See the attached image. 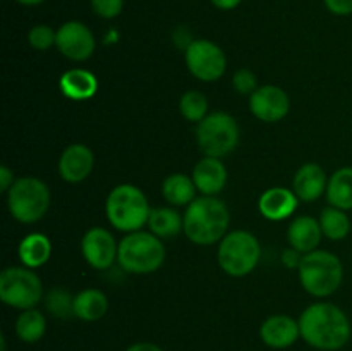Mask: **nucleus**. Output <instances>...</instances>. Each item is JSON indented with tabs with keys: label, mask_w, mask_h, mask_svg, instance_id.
Returning a JSON list of instances; mask_svg holds the SVG:
<instances>
[{
	"label": "nucleus",
	"mask_w": 352,
	"mask_h": 351,
	"mask_svg": "<svg viewBox=\"0 0 352 351\" xmlns=\"http://www.w3.org/2000/svg\"><path fill=\"white\" fill-rule=\"evenodd\" d=\"M301 337L320 351H337L351 339V322L342 308L329 301L309 305L299 317Z\"/></svg>",
	"instance_id": "nucleus-1"
},
{
	"label": "nucleus",
	"mask_w": 352,
	"mask_h": 351,
	"mask_svg": "<svg viewBox=\"0 0 352 351\" xmlns=\"http://www.w3.org/2000/svg\"><path fill=\"white\" fill-rule=\"evenodd\" d=\"M230 226V212L217 196H199L184 212V234L199 246H208L223 240Z\"/></svg>",
	"instance_id": "nucleus-2"
},
{
	"label": "nucleus",
	"mask_w": 352,
	"mask_h": 351,
	"mask_svg": "<svg viewBox=\"0 0 352 351\" xmlns=\"http://www.w3.org/2000/svg\"><path fill=\"white\" fill-rule=\"evenodd\" d=\"M105 213L112 227L122 233L141 231L150 219L151 206L146 195L134 184H119L109 193Z\"/></svg>",
	"instance_id": "nucleus-3"
},
{
	"label": "nucleus",
	"mask_w": 352,
	"mask_h": 351,
	"mask_svg": "<svg viewBox=\"0 0 352 351\" xmlns=\"http://www.w3.org/2000/svg\"><path fill=\"white\" fill-rule=\"evenodd\" d=\"M298 272L305 291L315 298L333 295L344 281L342 262L336 253L327 250H315L302 255Z\"/></svg>",
	"instance_id": "nucleus-4"
},
{
	"label": "nucleus",
	"mask_w": 352,
	"mask_h": 351,
	"mask_svg": "<svg viewBox=\"0 0 352 351\" xmlns=\"http://www.w3.org/2000/svg\"><path fill=\"white\" fill-rule=\"evenodd\" d=\"M165 255L160 237L146 231H134L119 241L117 262L129 274L144 275L157 272L164 265Z\"/></svg>",
	"instance_id": "nucleus-5"
},
{
	"label": "nucleus",
	"mask_w": 352,
	"mask_h": 351,
	"mask_svg": "<svg viewBox=\"0 0 352 351\" xmlns=\"http://www.w3.org/2000/svg\"><path fill=\"white\" fill-rule=\"evenodd\" d=\"M219 265L230 277H244L260 264L261 244L248 231H230L219 244Z\"/></svg>",
	"instance_id": "nucleus-6"
},
{
	"label": "nucleus",
	"mask_w": 352,
	"mask_h": 351,
	"mask_svg": "<svg viewBox=\"0 0 352 351\" xmlns=\"http://www.w3.org/2000/svg\"><path fill=\"white\" fill-rule=\"evenodd\" d=\"M50 189L34 176L16 179L7 191V206L17 222L34 224L45 217L50 206Z\"/></svg>",
	"instance_id": "nucleus-7"
},
{
	"label": "nucleus",
	"mask_w": 352,
	"mask_h": 351,
	"mask_svg": "<svg viewBox=\"0 0 352 351\" xmlns=\"http://www.w3.org/2000/svg\"><path fill=\"white\" fill-rule=\"evenodd\" d=\"M237 120L227 112H212L198 123L196 141L205 157L222 158L232 153L239 143Z\"/></svg>",
	"instance_id": "nucleus-8"
},
{
	"label": "nucleus",
	"mask_w": 352,
	"mask_h": 351,
	"mask_svg": "<svg viewBox=\"0 0 352 351\" xmlns=\"http://www.w3.org/2000/svg\"><path fill=\"white\" fill-rule=\"evenodd\" d=\"M43 298V284L33 268L7 267L0 274V299L17 310L34 308Z\"/></svg>",
	"instance_id": "nucleus-9"
},
{
	"label": "nucleus",
	"mask_w": 352,
	"mask_h": 351,
	"mask_svg": "<svg viewBox=\"0 0 352 351\" xmlns=\"http://www.w3.org/2000/svg\"><path fill=\"white\" fill-rule=\"evenodd\" d=\"M188 71L203 83H215L226 74L227 57L222 48L210 40H195L184 52Z\"/></svg>",
	"instance_id": "nucleus-10"
},
{
	"label": "nucleus",
	"mask_w": 352,
	"mask_h": 351,
	"mask_svg": "<svg viewBox=\"0 0 352 351\" xmlns=\"http://www.w3.org/2000/svg\"><path fill=\"white\" fill-rule=\"evenodd\" d=\"M55 47L69 61L85 62L95 52L96 40L93 31L85 23H81V21H67L57 30Z\"/></svg>",
	"instance_id": "nucleus-11"
},
{
	"label": "nucleus",
	"mask_w": 352,
	"mask_h": 351,
	"mask_svg": "<svg viewBox=\"0 0 352 351\" xmlns=\"http://www.w3.org/2000/svg\"><path fill=\"white\" fill-rule=\"evenodd\" d=\"M81 251L85 260L96 270H105L117 262L119 243L105 227H91L81 240Z\"/></svg>",
	"instance_id": "nucleus-12"
},
{
	"label": "nucleus",
	"mask_w": 352,
	"mask_h": 351,
	"mask_svg": "<svg viewBox=\"0 0 352 351\" xmlns=\"http://www.w3.org/2000/svg\"><path fill=\"white\" fill-rule=\"evenodd\" d=\"M250 110L263 123H278L291 110V98L280 86H258L256 92L250 96Z\"/></svg>",
	"instance_id": "nucleus-13"
},
{
	"label": "nucleus",
	"mask_w": 352,
	"mask_h": 351,
	"mask_svg": "<svg viewBox=\"0 0 352 351\" xmlns=\"http://www.w3.org/2000/svg\"><path fill=\"white\" fill-rule=\"evenodd\" d=\"M95 167V155L86 145H69L58 158V174L65 182H81L88 178Z\"/></svg>",
	"instance_id": "nucleus-14"
},
{
	"label": "nucleus",
	"mask_w": 352,
	"mask_h": 351,
	"mask_svg": "<svg viewBox=\"0 0 352 351\" xmlns=\"http://www.w3.org/2000/svg\"><path fill=\"white\" fill-rule=\"evenodd\" d=\"M260 337L272 350H285L301 337L299 320L289 315H272L261 323Z\"/></svg>",
	"instance_id": "nucleus-15"
},
{
	"label": "nucleus",
	"mask_w": 352,
	"mask_h": 351,
	"mask_svg": "<svg viewBox=\"0 0 352 351\" xmlns=\"http://www.w3.org/2000/svg\"><path fill=\"white\" fill-rule=\"evenodd\" d=\"M191 178L203 196H217L227 184V169L222 158L203 157L192 167Z\"/></svg>",
	"instance_id": "nucleus-16"
},
{
	"label": "nucleus",
	"mask_w": 352,
	"mask_h": 351,
	"mask_svg": "<svg viewBox=\"0 0 352 351\" xmlns=\"http://www.w3.org/2000/svg\"><path fill=\"white\" fill-rule=\"evenodd\" d=\"M299 198L294 191L284 188V186H275L267 189L260 196L258 209L261 215L268 220H285L291 217L298 209Z\"/></svg>",
	"instance_id": "nucleus-17"
},
{
	"label": "nucleus",
	"mask_w": 352,
	"mask_h": 351,
	"mask_svg": "<svg viewBox=\"0 0 352 351\" xmlns=\"http://www.w3.org/2000/svg\"><path fill=\"white\" fill-rule=\"evenodd\" d=\"M58 88L60 93L69 100L74 102H82L89 100L98 92V79L91 71L74 67L65 71L58 79Z\"/></svg>",
	"instance_id": "nucleus-18"
},
{
	"label": "nucleus",
	"mask_w": 352,
	"mask_h": 351,
	"mask_svg": "<svg viewBox=\"0 0 352 351\" xmlns=\"http://www.w3.org/2000/svg\"><path fill=\"white\" fill-rule=\"evenodd\" d=\"M292 186H294V193L298 195L299 200L315 202L323 193H327L329 178H327L325 171L318 164L309 162V164L301 165L298 169Z\"/></svg>",
	"instance_id": "nucleus-19"
},
{
	"label": "nucleus",
	"mask_w": 352,
	"mask_h": 351,
	"mask_svg": "<svg viewBox=\"0 0 352 351\" xmlns=\"http://www.w3.org/2000/svg\"><path fill=\"white\" fill-rule=\"evenodd\" d=\"M322 227L320 222L311 215H299L289 224L287 240L291 248L301 251L302 255L311 253L318 248L322 241Z\"/></svg>",
	"instance_id": "nucleus-20"
},
{
	"label": "nucleus",
	"mask_w": 352,
	"mask_h": 351,
	"mask_svg": "<svg viewBox=\"0 0 352 351\" xmlns=\"http://www.w3.org/2000/svg\"><path fill=\"white\" fill-rule=\"evenodd\" d=\"M74 317L85 322H96L103 319L109 312V298L103 291L95 288L82 289L81 292L74 296Z\"/></svg>",
	"instance_id": "nucleus-21"
},
{
	"label": "nucleus",
	"mask_w": 352,
	"mask_h": 351,
	"mask_svg": "<svg viewBox=\"0 0 352 351\" xmlns=\"http://www.w3.org/2000/svg\"><path fill=\"white\" fill-rule=\"evenodd\" d=\"M17 253H19V258L24 267L38 268L47 264L48 258H50L52 243L45 234L31 233L23 237Z\"/></svg>",
	"instance_id": "nucleus-22"
},
{
	"label": "nucleus",
	"mask_w": 352,
	"mask_h": 351,
	"mask_svg": "<svg viewBox=\"0 0 352 351\" xmlns=\"http://www.w3.org/2000/svg\"><path fill=\"white\" fill-rule=\"evenodd\" d=\"M148 227L150 233L155 236L162 237H174L181 231H184V215L170 206H158L151 209L150 219H148Z\"/></svg>",
	"instance_id": "nucleus-23"
},
{
	"label": "nucleus",
	"mask_w": 352,
	"mask_h": 351,
	"mask_svg": "<svg viewBox=\"0 0 352 351\" xmlns=\"http://www.w3.org/2000/svg\"><path fill=\"white\" fill-rule=\"evenodd\" d=\"M196 184L186 174H170L162 184V195L172 206H188L196 198Z\"/></svg>",
	"instance_id": "nucleus-24"
},
{
	"label": "nucleus",
	"mask_w": 352,
	"mask_h": 351,
	"mask_svg": "<svg viewBox=\"0 0 352 351\" xmlns=\"http://www.w3.org/2000/svg\"><path fill=\"white\" fill-rule=\"evenodd\" d=\"M327 200L337 209L352 210V167H342L330 176Z\"/></svg>",
	"instance_id": "nucleus-25"
},
{
	"label": "nucleus",
	"mask_w": 352,
	"mask_h": 351,
	"mask_svg": "<svg viewBox=\"0 0 352 351\" xmlns=\"http://www.w3.org/2000/svg\"><path fill=\"white\" fill-rule=\"evenodd\" d=\"M14 330H16V336L19 337L23 343L34 344L45 336V332H47V319H45L43 313L36 308L23 310V312L19 313V317L16 319Z\"/></svg>",
	"instance_id": "nucleus-26"
},
{
	"label": "nucleus",
	"mask_w": 352,
	"mask_h": 351,
	"mask_svg": "<svg viewBox=\"0 0 352 351\" xmlns=\"http://www.w3.org/2000/svg\"><path fill=\"white\" fill-rule=\"evenodd\" d=\"M320 227H322L323 236L332 241H340L351 233V220L347 217L346 210H340L337 206H327L320 213Z\"/></svg>",
	"instance_id": "nucleus-27"
},
{
	"label": "nucleus",
	"mask_w": 352,
	"mask_h": 351,
	"mask_svg": "<svg viewBox=\"0 0 352 351\" xmlns=\"http://www.w3.org/2000/svg\"><path fill=\"white\" fill-rule=\"evenodd\" d=\"M179 110L189 123H201L208 116V98L198 89H189L179 100Z\"/></svg>",
	"instance_id": "nucleus-28"
},
{
	"label": "nucleus",
	"mask_w": 352,
	"mask_h": 351,
	"mask_svg": "<svg viewBox=\"0 0 352 351\" xmlns=\"http://www.w3.org/2000/svg\"><path fill=\"white\" fill-rule=\"evenodd\" d=\"M72 305H74V298L64 289H54L47 296V310L57 319H67L74 315Z\"/></svg>",
	"instance_id": "nucleus-29"
},
{
	"label": "nucleus",
	"mask_w": 352,
	"mask_h": 351,
	"mask_svg": "<svg viewBox=\"0 0 352 351\" xmlns=\"http://www.w3.org/2000/svg\"><path fill=\"white\" fill-rule=\"evenodd\" d=\"M28 41H30V45L34 50L45 52L55 45V41H57V31L52 26H48V24H36L28 33Z\"/></svg>",
	"instance_id": "nucleus-30"
},
{
	"label": "nucleus",
	"mask_w": 352,
	"mask_h": 351,
	"mask_svg": "<svg viewBox=\"0 0 352 351\" xmlns=\"http://www.w3.org/2000/svg\"><path fill=\"white\" fill-rule=\"evenodd\" d=\"M232 86L239 95H253L258 89L256 74L250 69H239L232 78Z\"/></svg>",
	"instance_id": "nucleus-31"
},
{
	"label": "nucleus",
	"mask_w": 352,
	"mask_h": 351,
	"mask_svg": "<svg viewBox=\"0 0 352 351\" xmlns=\"http://www.w3.org/2000/svg\"><path fill=\"white\" fill-rule=\"evenodd\" d=\"M91 9L102 19H113L124 10V0H89Z\"/></svg>",
	"instance_id": "nucleus-32"
},
{
	"label": "nucleus",
	"mask_w": 352,
	"mask_h": 351,
	"mask_svg": "<svg viewBox=\"0 0 352 351\" xmlns=\"http://www.w3.org/2000/svg\"><path fill=\"white\" fill-rule=\"evenodd\" d=\"M325 7L336 16H351L352 0H323Z\"/></svg>",
	"instance_id": "nucleus-33"
},
{
	"label": "nucleus",
	"mask_w": 352,
	"mask_h": 351,
	"mask_svg": "<svg viewBox=\"0 0 352 351\" xmlns=\"http://www.w3.org/2000/svg\"><path fill=\"white\" fill-rule=\"evenodd\" d=\"M14 182H16L14 172L10 171L7 165H2V167H0V191L7 193L10 188H12Z\"/></svg>",
	"instance_id": "nucleus-34"
},
{
	"label": "nucleus",
	"mask_w": 352,
	"mask_h": 351,
	"mask_svg": "<svg viewBox=\"0 0 352 351\" xmlns=\"http://www.w3.org/2000/svg\"><path fill=\"white\" fill-rule=\"evenodd\" d=\"M301 260H302V253L301 251L294 250V248H291V250H285L284 253H282V262H284V265H287V267H291V268H299Z\"/></svg>",
	"instance_id": "nucleus-35"
},
{
	"label": "nucleus",
	"mask_w": 352,
	"mask_h": 351,
	"mask_svg": "<svg viewBox=\"0 0 352 351\" xmlns=\"http://www.w3.org/2000/svg\"><path fill=\"white\" fill-rule=\"evenodd\" d=\"M126 351H164L160 346L153 343H146V341H141V343H134L127 348Z\"/></svg>",
	"instance_id": "nucleus-36"
},
{
	"label": "nucleus",
	"mask_w": 352,
	"mask_h": 351,
	"mask_svg": "<svg viewBox=\"0 0 352 351\" xmlns=\"http://www.w3.org/2000/svg\"><path fill=\"white\" fill-rule=\"evenodd\" d=\"M241 2H243V0H212L213 6L220 10H232L236 9V7H239Z\"/></svg>",
	"instance_id": "nucleus-37"
},
{
	"label": "nucleus",
	"mask_w": 352,
	"mask_h": 351,
	"mask_svg": "<svg viewBox=\"0 0 352 351\" xmlns=\"http://www.w3.org/2000/svg\"><path fill=\"white\" fill-rule=\"evenodd\" d=\"M17 3H21V6H28V7H34V6H40V3H43L45 0H16Z\"/></svg>",
	"instance_id": "nucleus-38"
}]
</instances>
